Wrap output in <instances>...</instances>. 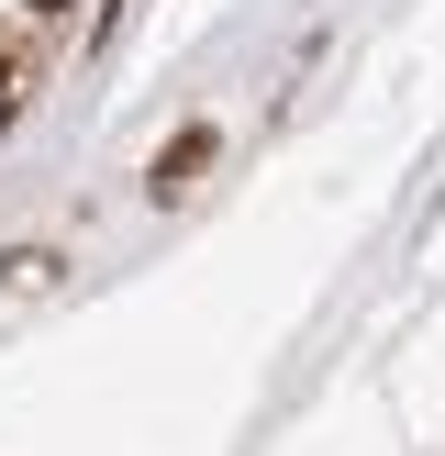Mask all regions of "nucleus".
I'll use <instances>...</instances> for the list:
<instances>
[{
    "instance_id": "1",
    "label": "nucleus",
    "mask_w": 445,
    "mask_h": 456,
    "mask_svg": "<svg viewBox=\"0 0 445 456\" xmlns=\"http://www.w3.org/2000/svg\"><path fill=\"white\" fill-rule=\"evenodd\" d=\"M200 156H212V134H178V145H167V156H156V190H178V178H190V167H200Z\"/></svg>"
},
{
    "instance_id": "2",
    "label": "nucleus",
    "mask_w": 445,
    "mask_h": 456,
    "mask_svg": "<svg viewBox=\"0 0 445 456\" xmlns=\"http://www.w3.org/2000/svg\"><path fill=\"white\" fill-rule=\"evenodd\" d=\"M0 89H12V67H0Z\"/></svg>"
},
{
    "instance_id": "3",
    "label": "nucleus",
    "mask_w": 445,
    "mask_h": 456,
    "mask_svg": "<svg viewBox=\"0 0 445 456\" xmlns=\"http://www.w3.org/2000/svg\"><path fill=\"white\" fill-rule=\"evenodd\" d=\"M44 12H56V0H44Z\"/></svg>"
}]
</instances>
